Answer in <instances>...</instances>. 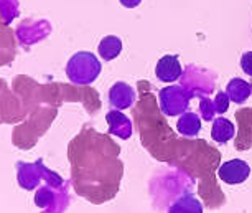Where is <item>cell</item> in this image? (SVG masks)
Segmentation results:
<instances>
[{
	"mask_svg": "<svg viewBox=\"0 0 252 213\" xmlns=\"http://www.w3.org/2000/svg\"><path fill=\"white\" fill-rule=\"evenodd\" d=\"M66 74L73 84H91L101 74V61L91 51H78L68 60Z\"/></svg>",
	"mask_w": 252,
	"mask_h": 213,
	"instance_id": "6da1fadb",
	"label": "cell"
},
{
	"mask_svg": "<svg viewBox=\"0 0 252 213\" xmlns=\"http://www.w3.org/2000/svg\"><path fill=\"white\" fill-rule=\"evenodd\" d=\"M160 99V109L166 116H180L187 111L189 98L187 91L182 86H166L158 94Z\"/></svg>",
	"mask_w": 252,
	"mask_h": 213,
	"instance_id": "7a4b0ae2",
	"label": "cell"
},
{
	"mask_svg": "<svg viewBox=\"0 0 252 213\" xmlns=\"http://www.w3.org/2000/svg\"><path fill=\"white\" fill-rule=\"evenodd\" d=\"M251 175L249 164L244 162L242 159H232L227 160L218 170V177L227 185H239V183L246 182Z\"/></svg>",
	"mask_w": 252,
	"mask_h": 213,
	"instance_id": "3957f363",
	"label": "cell"
},
{
	"mask_svg": "<svg viewBox=\"0 0 252 213\" xmlns=\"http://www.w3.org/2000/svg\"><path fill=\"white\" fill-rule=\"evenodd\" d=\"M183 68L177 55H165L158 60L155 66V76L163 83H175L182 76Z\"/></svg>",
	"mask_w": 252,
	"mask_h": 213,
	"instance_id": "277c9868",
	"label": "cell"
},
{
	"mask_svg": "<svg viewBox=\"0 0 252 213\" xmlns=\"http://www.w3.org/2000/svg\"><path fill=\"white\" fill-rule=\"evenodd\" d=\"M41 170L43 165L41 162L36 164H27V162H18L17 164V175H18V183L25 190H33L36 185H40L41 182Z\"/></svg>",
	"mask_w": 252,
	"mask_h": 213,
	"instance_id": "5b68a950",
	"label": "cell"
},
{
	"mask_svg": "<svg viewBox=\"0 0 252 213\" xmlns=\"http://www.w3.org/2000/svg\"><path fill=\"white\" fill-rule=\"evenodd\" d=\"M134 101H135V91L130 84L119 81L116 84H112V88L109 89V103L119 111L130 107Z\"/></svg>",
	"mask_w": 252,
	"mask_h": 213,
	"instance_id": "8992f818",
	"label": "cell"
},
{
	"mask_svg": "<svg viewBox=\"0 0 252 213\" xmlns=\"http://www.w3.org/2000/svg\"><path fill=\"white\" fill-rule=\"evenodd\" d=\"M46 27H50V25L46 22H41V20L23 22L22 25L18 27L17 35H18V38L22 40V43L32 45V43H36V41H40L43 36L48 35L50 28H46Z\"/></svg>",
	"mask_w": 252,
	"mask_h": 213,
	"instance_id": "52a82bcc",
	"label": "cell"
},
{
	"mask_svg": "<svg viewBox=\"0 0 252 213\" xmlns=\"http://www.w3.org/2000/svg\"><path fill=\"white\" fill-rule=\"evenodd\" d=\"M106 119H107L109 132H111V134L122 137V139H129L130 134H132L130 121L127 119V117L124 116V114H121L119 109L109 111L107 114H106Z\"/></svg>",
	"mask_w": 252,
	"mask_h": 213,
	"instance_id": "ba28073f",
	"label": "cell"
},
{
	"mask_svg": "<svg viewBox=\"0 0 252 213\" xmlns=\"http://www.w3.org/2000/svg\"><path fill=\"white\" fill-rule=\"evenodd\" d=\"M177 129L185 137H194L198 136V132L201 131V117L196 112L185 111L183 114H180V119L177 122Z\"/></svg>",
	"mask_w": 252,
	"mask_h": 213,
	"instance_id": "9c48e42d",
	"label": "cell"
},
{
	"mask_svg": "<svg viewBox=\"0 0 252 213\" xmlns=\"http://www.w3.org/2000/svg\"><path fill=\"white\" fill-rule=\"evenodd\" d=\"M226 93H227V96H229V99L232 103L244 104L252 94V86L247 81H244V79L232 78L231 81L227 83Z\"/></svg>",
	"mask_w": 252,
	"mask_h": 213,
	"instance_id": "30bf717a",
	"label": "cell"
},
{
	"mask_svg": "<svg viewBox=\"0 0 252 213\" xmlns=\"http://www.w3.org/2000/svg\"><path fill=\"white\" fill-rule=\"evenodd\" d=\"M236 134V127L231 121H227L226 117H216L213 121V129H211V137L213 141L218 144H226L229 142Z\"/></svg>",
	"mask_w": 252,
	"mask_h": 213,
	"instance_id": "8fae6325",
	"label": "cell"
},
{
	"mask_svg": "<svg viewBox=\"0 0 252 213\" xmlns=\"http://www.w3.org/2000/svg\"><path fill=\"white\" fill-rule=\"evenodd\" d=\"M168 213H203V205L191 193H185L172 203Z\"/></svg>",
	"mask_w": 252,
	"mask_h": 213,
	"instance_id": "7c38bea8",
	"label": "cell"
},
{
	"mask_svg": "<svg viewBox=\"0 0 252 213\" xmlns=\"http://www.w3.org/2000/svg\"><path fill=\"white\" fill-rule=\"evenodd\" d=\"M99 56L106 61H111V60H116L122 51V41L119 36H114V35H107L104 36L99 43Z\"/></svg>",
	"mask_w": 252,
	"mask_h": 213,
	"instance_id": "4fadbf2b",
	"label": "cell"
},
{
	"mask_svg": "<svg viewBox=\"0 0 252 213\" xmlns=\"http://www.w3.org/2000/svg\"><path fill=\"white\" fill-rule=\"evenodd\" d=\"M0 15L3 22L12 23L15 17H18V0H0Z\"/></svg>",
	"mask_w": 252,
	"mask_h": 213,
	"instance_id": "5bb4252c",
	"label": "cell"
},
{
	"mask_svg": "<svg viewBox=\"0 0 252 213\" xmlns=\"http://www.w3.org/2000/svg\"><path fill=\"white\" fill-rule=\"evenodd\" d=\"M229 96H227V93L224 91H220L218 93V96L215 99V111L216 112H220V114H222V112H226L227 109H229Z\"/></svg>",
	"mask_w": 252,
	"mask_h": 213,
	"instance_id": "9a60e30c",
	"label": "cell"
},
{
	"mask_svg": "<svg viewBox=\"0 0 252 213\" xmlns=\"http://www.w3.org/2000/svg\"><path fill=\"white\" fill-rule=\"evenodd\" d=\"M241 68L247 76L252 78V51H246V53L241 56Z\"/></svg>",
	"mask_w": 252,
	"mask_h": 213,
	"instance_id": "2e32d148",
	"label": "cell"
},
{
	"mask_svg": "<svg viewBox=\"0 0 252 213\" xmlns=\"http://www.w3.org/2000/svg\"><path fill=\"white\" fill-rule=\"evenodd\" d=\"M140 2L142 0H121V3L124 7H127V8H135V7H139L140 5Z\"/></svg>",
	"mask_w": 252,
	"mask_h": 213,
	"instance_id": "e0dca14e",
	"label": "cell"
}]
</instances>
